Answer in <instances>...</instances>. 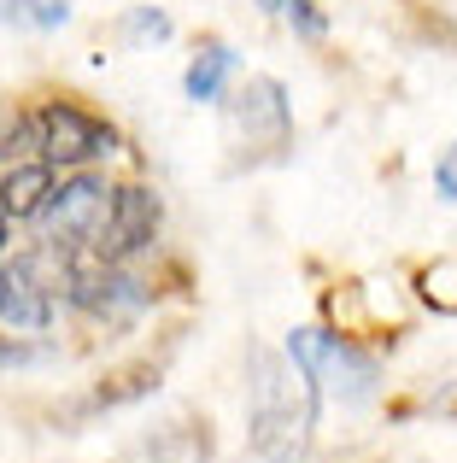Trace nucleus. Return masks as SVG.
I'll return each mask as SVG.
<instances>
[{
    "label": "nucleus",
    "instance_id": "obj_1",
    "mask_svg": "<svg viewBox=\"0 0 457 463\" xmlns=\"http://www.w3.org/2000/svg\"><path fill=\"white\" fill-rule=\"evenodd\" d=\"M317 405L322 393L305 382V370L287 352L258 346L247 358V440L258 458L270 463L305 458L311 429H317Z\"/></svg>",
    "mask_w": 457,
    "mask_h": 463
},
{
    "label": "nucleus",
    "instance_id": "obj_13",
    "mask_svg": "<svg viewBox=\"0 0 457 463\" xmlns=\"http://www.w3.org/2000/svg\"><path fill=\"white\" fill-rule=\"evenodd\" d=\"M434 194L457 205V141H452L446 153H440V165H434Z\"/></svg>",
    "mask_w": 457,
    "mask_h": 463
},
{
    "label": "nucleus",
    "instance_id": "obj_10",
    "mask_svg": "<svg viewBox=\"0 0 457 463\" xmlns=\"http://www.w3.org/2000/svg\"><path fill=\"white\" fill-rule=\"evenodd\" d=\"M77 0H0V18L23 30H65Z\"/></svg>",
    "mask_w": 457,
    "mask_h": 463
},
{
    "label": "nucleus",
    "instance_id": "obj_6",
    "mask_svg": "<svg viewBox=\"0 0 457 463\" xmlns=\"http://www.w3.org/2000/svg\"><path fill=\"white\" fill-rule=\"evenodd\" d=\"M53 282L35 276V259H0V328L12 335H47L53 328Z\"/></svg>",
    "mask_w": 457,
    "mask_h": 463
},
{
    "label": "nucleus",
    "instance_id": "obj_5",
    "mask_svg": "<svg viewBox=\"0 0 457 463\" xmlns=\"http://www.w3.org/2000/svg\"><path fill=\"white\" fill-rule=\"evenodd\" d=\"M159 223H164V205H159V194H153L147 182L112 188V217H106V235H100V259L129 264V259H141V252H153Z\"/></svg>",
    "mask_w": 457,
    "mask_h": 463
},
{
    "label": "nucleus",
    "instance_id": "obj_14",
    "mask_svg": "<svg viewBox=\"0 0 457 463\" xmlns=\"http://www.w3.org/2000/svg\"><path fill=\"white\" fill-rule=\"evenodd\" d=\"M35 358H42V346H18V340L0 346V364H35Z\"/></svg>",
    "mask_w": 457,
    "mask_h": 463
},
{
    "label": "nucleus",
    "instance_id": "obj_8",
    "mask_svg": "<svg viewBox=\"0 0 457 463\" xmlns=\"http://www.w3.org/2000/svg\"><path fill=\"white\" fill-rule=\"evenodd\" d=\"M47 194H53V165H47V158L12 165L6 176H0V212H6L12 223H30V217H42Z\"/></svg>",
    "mask_w": 457,
    "mask_h": 463
},
{
    "label": "nucleus",
    "instance_id": "obj_4",
    "mask_svg": "<svg viewBox=\"0 0 457 463\" xmlns=\"http://www.w3.org/2000/svg\"><path fill=\"white\" fill-rule=\"evenodd\" d=\"M35 147L53 170H89L94 158L117 153V129L77 100H47L35 112Z\"/></svg>",
    "mask_w": 457,
    "mask_h": 463
},
{
    "label": "nucleus",
    "instance_id": "obj_2",
    "mask_svg": "<svg viewBox=\"0 0 457 463\" xmlns=\"http://www.w3.org/2000/svg\"><path fill=\"white\" fill-rule=\"evenodd\" d=\"M287 358L305 370V382L322 399H340V405H364L381 387V364L364 346H352L346 335H334V328H294L287 335Z\"/></svg>",
    "mask_w": 457,
    "mask_h": 463
},
{
    "label": "nucleus",
    "instance_id": "obj_9",
    "mask_svg": "<svg viewBox=\"0 0 457 463\" xmlns=\"http://www.w3.org/2000/svg\"><path fill=\"white\" fill-rule=\"evenodd\" d=\"M235 71H240V53H235V47H228V42H206L194 53V65H188V77H182V94L194 106H218Z\"/></svg>",
    "mask_w": 457,
    "mask_h": 463
},
{
    "label": "nucleus",
    "instance_id": "obj_11",
    "mask_svg": "<svg viewBox=\"0 0 457 463\" xmlns=\"http://www.w3.org/2000/svg\"><path fill=\"white\" fill-rule=\"evenodd\" d=\"M258 6L270 12V18L294 24V30H299V35H311V42H317V35H329V18L317 12V0H258Z\"/></svg>",
    "mask_w": 457,
    "mask_h": 463
},
{
    "label": "nucleus",
    "instance_id": "obj_3",
    "mask_svg": "<svg viewBox=\"0 0 457 463\" xmlns=\"http://www.w3.org/2000/svg\"><path fill=\"white\" fill-rule=\"evenodd\" d=\"M106 217H112V182L100 170H70L42 205L47 252H100Z\"/></svg>",
    "mask_w": 457,
    "mask_h": 463
},
{
    "label": "nucleus",
    "instance_id": "obj_12",
    "mask_svg": "<svg viewBox=\"0 0 457 463\" xmlns=\"http://www.w3.org/2000/svg\"><path fill=\"white\" fill-rule=\"evenodd\" d=\"M124 35L129 42H171V18L159 6H129L124 12Z\"/></svg>",
    "mask_w": 457,
    "mask_h": 463
},
{
    "label": "nucleus",
    "instance_id": "obj_7",
    "mask_svg": "<svg viewBox=\"0 0 457 463\" xmlns=\"http://www.w3.org/2000/svg\"><path fill=\"white\" fill-rule=\"evenodd\" d=\"M235 124L247 141H264V147H282L287 129H294V106H287V89L275 77H252L247 94L235 100Z\"/></svg>",
    "mask_w": 457,
    "mask_h": 463
}]
</instances>
